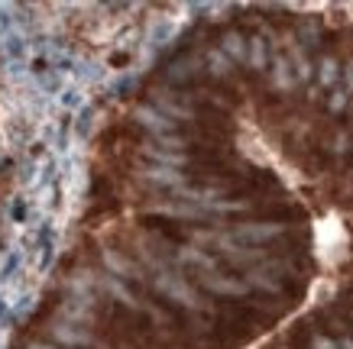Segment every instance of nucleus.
<instances>
[{"label":"nucleus","mask_w":353,"mask_h":349,"mask_svg":"<svg viewBox=\"0 0 353 349\" xmlns=\"http://www.w3.org/2000/svg\"><path fill=\"white\" fill-rule=\"evenodd\" d=\"M88 188V175L81 162H68V165H59V191H62L65 201H78Z\"/></svg>","instance_id":"1"},{"label":"nucleus","mask_w":353,"mask_h":349,"mask_svg":"<svg viewBox=\"0 0 353 349\" xmlns=\"http://www.w3.org/2000/svg\"><path fill=\"white\" fill-rule=\"evenodd\" d=\"M55 213V184H43L39 191H32L30 194V226L32 230H39L46 220H52Z\"/></svg>","instance_id":"2"},{"label":"nucleus","mask_w":353,"mask_h":349,"mask_svg":"<svg viewBox=\"0 0 353 349\" xmlns=\"http://www.w3.org/2000/svg\"><path fill=\"white\" fill-rule=\"evenodd\" d=\"M52 337L59 339V343H65V346H85V343H91L88 330L78 327V324H68V320H59V324H55Z\"/></svg>","instance_id":"3"},{"label":"nucleus","mask_w":353,"mask_h":349,"mask_svg":"<svg viewBox=\"0 0 353 349\" xmlns=\"http://www.w3.org/2000/svg\"><path fill=\"white\" fill-rule=\"evenodd\" d=\"M62 320L68 324H91V301L88 297H72V301H65L62 304Z\"/></svg>","instance_id":"4"},{"label":"nucleus","mask_w":353,"mask_h":349,"mask_svg":"<svg viewBox=\"0 0 353 349\" xmlns=\"http://www.w3.org/2000/svg\"><path fill=\"white\" fill-rule=\"evenodd\" d=\"M49 169H52V156H39V159H32V169H30V181H26V188L32 191H39L43 184H49Z\"/></svg>","instance_id":"5"},{"label":"nucleus","mask_w":353,"mask_h":349,"mask_svg":"<svg viewBox=\"0 0 353 349\" xmlns=\"http://www.w3.org/2000/svg\"><path fill=\"white\" fill-rule=\"evenodd\" d=\"M104 265H108L114 275H130V272H133V265H130L123 255L114 253V249H104Z\"/></svg>","instance_id":"6"},{"label":"nucleus","mask_w":353,"mask_h":349,"mask_svg":"<svg viewBox=\"0 0 353 349\" xmlns=\"http://www.w3.org/2000/svg\"><path fill=\"white\" fill-rule=\"evenodd\" d=\"M137 116H139V120H143V123H146L150 129H156V133H162V129H169V120H165V116H159L156 110H150V107H139Z\"/></svg>","instance_id":"7"},{"label":"nucleus","mask_w":353,"mask_h":349,"mask_svg":"<svg viewBox=\"0 0 353 349\" xmlns=\"http://www.w3.org/2000/svg\"><path fill=\"white\" fill-rule=\"evenodd\" d=\"M91 285H94V272H78V275L68 278V288H72L75 295H85V297H88Z\"/></svg>","instance_id":"8"},{"label":"nucleus","mask_w":353,"mask_h":349,"mask_svg":"<svg viewBox=\"0 0 353 349\" xmlns=\"http://www.w3.org/2000/svg\"><path fill=\"white\" fill-rule=\"evenodd\" d=\"M146 175H150L152 181H162V184H179V181H182V175L172 169H150Z\"/></svg>","instance_id":"9"},{"label":"nucleus","mask_w":353,"mask_h":349,"mask_svg":"<svg viewBox=\"0 0 353 349\" xmlns=\"http://www.w3.org/2000/svg\"><path fill=\"white\" fill-rule=\"evenodd\" d=\"M36 304H39V291H30V295L23 297V304H20V310L13 314L17 320H23V317H30L32 310H36Z\"/></svg>","instance_id":"10"},{"label":"nucleus","mask_w":353,"mask_h":349,"mask_svg":"<svg viewBox=\"0 0 353 349\" xmlns=\"http://www.w3.org/2000/svg\"><path fill=\"white\" fill-rule=\"evenodd\" d=\"M104 288H108V291H110V295H114V297H120L123 304H133V297H130L127 291H123V288H120L117 282H114V278H104Z\"/></svg>","instance_id":"11"},{"label":"nucleus","mask_w":353,"mask_h":349,"mask_svg":"<svg viewBox=\"0 0 353 349\" xmlns=\"http://www.w3.org/2000/svg\"><path fill=\"white\" fill-rule=\"evenodd\" d=\"M250 62H253V65H263V62H266V52H263V43H259V39L253 43V59H250Z\"/></svg>","instance_id":"12"},{"label":"nucleus","mask_w":353,"mask_h":349,"mask_svg":"<svg viewBox=\"0 0 353 349\" xmlns=\"http://www.w3.org/2000/svg\"><path fill=\"white\" fill-rule=\"evenodd\" d=\"M321 68H324V72H321V81H334V68H337V65H334V62H324Z\"/></svg>","instance_id":"13"},{"label":"nucleus","mask_w":353,"mask_h":349,"mask_svg":"<svg viewBox=\"0 0 353 349\" xmlns=\"http://www.w3.org/2000/svg\"><path fill=\"white\" fill-rule=\"evenodd\" d=\"M7 343H10V327L3 324V327H0V349H7Z\"/></svg>","instance_id":"14"},{"label":"nucleus","mask_w":353,"mask_h":349,"mask_svg":"<svg viewBox=\"0 0 353 349\" xmlns=\"http://www.w3.org/2000/svg\"><path fill=\"white\" fill-rule=\"evenodd\" d=\"M30 349H59V346H49V343H32Z\"/></svg>","instance_id":"15"}]
</instances>
